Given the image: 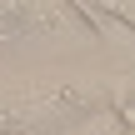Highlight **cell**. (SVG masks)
Segmentation results:
<instances>
[{"label":"cell","mask_w":135,"mask_h":135,"mask_svg":"<svg viewBox=\"0 0 135 135\" xmlns=\"http://www.w3.org/2000/svg\"><path fill=\"white\" fill-rule=\"evenodd\" d=\"M120 135H135V105L120 110Z\"/></svg>","instance_id":"cell-1"}]
</instances>
